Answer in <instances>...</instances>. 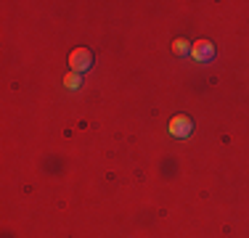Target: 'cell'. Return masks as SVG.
I'll use <instances>...</instances> for the list:
<instances>
[{
    "instance_id": "obj_1",
    "label": "cell",
    "mask_w": 249,
    "mask_h": 238,
    "mask_svg": "<svg viewBox=\"0 0 249 238\" xmlns=\"http://www.w3.org/2000/svg\"><path fill=\"white\" fill-rule=\"evenodd\" d=\"M93 67V53L90 48H74L72 53H69V69L77 71V74H82V71H88Z\"/></svg>"
},
{
    "instance_id": "obj_2",
    "label": "cell",
    "mask_w": 249,
    "mask_h": 238,
    "mask_svg": "<svg viewBox=\"0 0 249 238\" xmlns=\"http://www.w3.org/2000/svg\"><path fill=\"white\" fill-rule=\"evenodd\" d=\"M194 133V122H191V117H186V114H178L170 119V135L173 138H188V135Z\"/></svg>"
},
{
    "instance_id": "obj_3",
    "label": "cell",
    "mask_w": 249,
    "mask_h": 238,
    "mask_svg": "<svg viewBox=\"0 0 249 238\" xmlns=\"http://www.w3.org/2000/svg\"><path fill=\"white\" fill-rule=\"evenodd\" d=\"M191 58H196V61H212L215 58V45L210 43V40H199V43L191 45Z\"/></svg>"
},
{
    "instance_id": "obj_4",
    "label": "cell",
    "mask_w": 249,
    "mask_h": 238,
    "mask_svg": "<svg viewBox=\"0 0 249 238\" xmlns=\"http://www.w3.org/2000/svg\"><path fill=\"white\" fill-rule=\"evenodd\" d=\"M80 85H82V74H77V71H69L64 77V87L67 90H80Z\"/></svg>"
},
{
    "instance_id": "obj_5",
    "label": "cell",
    "mask_w": 249,
    "mask_h": 238,
    "mask_svg": "<svg viewBox=\"0 0 249 238\" xmlns=\"http://www.w3.org/2000/svg\"><path fill=\"white\" fill-rule=\"evenodd\" d=\"M173 51H175V56H191V45H188L183 37H178L173 43Z\"/></svg>"
}]
</instances>
